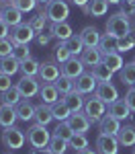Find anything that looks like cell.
<instances>
[{
    "mask_svg": "<svg viewBox=\"0 0 135 154\" xmlns=\"http://www.w3.org/2000/svg\"><path fill=\"white\" fill-rule=\"evenodd\" d=\"M51 136H53V134L47 130V125L33 123V125L27 130V144H29L33 150H37V152H45Z\"/></svg>",
    "mask_w": 135,
    "mask_h": 154,
    "instance_id": "cell-1",
    "label": "cell"
},
{
    "mask_svg": "<svg viewBox=\"0 0 135 154\" xmlns=\"http://www.w3.org/2000/svg\"><path fill=\"white\" fill-rule=\"evenodd\" d=\"M129 19H131V17L123 14L121 11L113 12L109 17V21H107V25H104V31L113 37H125L131 31V21H129Z\"/></svg>",
    "mask_w": 135,
    "mask_h": 154,
    "instance_id": "cell-2",
    "label": "cell"
},
{
    "mask_svg": "<svg viewBox=\"0 0 135 154\" xmlns=\"http://www.w3.org/2000/svg\"><path fill=\"white\" fill-rule=\"evenodd\" d=\"M45 14L51 23H63L70 17V4L66 0H49L45 4Z\"/></svg>",
    "mask_w": 135,
    "mask_h": 154,
    "instance_id": "cell-3",
    "label": "cell"
},
{
    "mask_svg": "<svg viewBox=\"0 0 135 154\" xmlns=\"http://www.w3.org/2000/svg\"><path fill=\"white\" fill-rule=\"evenodd\" d=\"M27 142V134H25L21 128H6V130L2 131V144H4V148H8V150H21Z\"/></svg>",
    "mask_w": 135,
    "mask_h": 154,
    "instance_id": "cell-4",
    "label": "cell"
},
{
    "mask_svg": "<svg viewBox=\"0 0 135 154\" xmlns=\"http://www.w3.org/2000/svg\"><path fill=\"white\" fill-rule=\"evenodd\" d=\"M107 109H109V105H107L102 99H98L96 95L86 99V103H84V113L92 119V123H98L100 119L104 117V115H107Z\"/></svg>",
    "mask_w": 135,
    "mask_h": 154,
    "instance_id": "cell-5",
    "label": "cell"
},
{
    "mask_svg": "<svg viewBox=\"0 0 135 154\" xmlns=\"http://www.w3.org/2000/svg\"><path fill=\"white\" fill-rule=\"evenodd\" d=\"M61 76V64L55 62V58L43 60L39 66V80L41 82H55Z\"/></svg>",
    "mask_w": 135,
    "mask_h": 154,
    "instance_id": "cell-6",
    "label": "cell"
},
{
    "mask_svg": "<svg viewBox=\"0 0 135 154\" xmlns=\"http://www.w3.org/2000/svg\"><path fill=\"white\" fill-rule=\"evenodd\" d=\"M16 86H19L23 99H33L41 91V80H39V76H21Z\"/></svg>",
    "mask_w": 135,
    "mask_h": 154,
    "instance_id": "cell-7",
    "label": "cell"
},
{
    "mask_svg": "<svg viewBox=\"0 0 135 154\" xmlns=\"http://www.w3.org/2000/svg\"><path fill=\"white\" fill-rule=\"evenodd\" d=\"M37 37V33L33 31V27L29 23H21L16 25V27H12V33H10V41L14 45H19V43H25V45H29L33 39Z\"/></svg>",
    "mask_w": 135,
    "mask_h": 154,
    "instance_id": "cell-8",
    "label": "cell"
},
{
    "mask_svg": "<svg viewBox=\"0 0 135 154\" xmlns=\"http://www.w3.org/2000/svg\"><path fill=\"white\" fill-rule=\"evenodd\" d=\"M119 140L117 136H107V134H98L96 138V150L98 154H119Z\"/></svg>",
    "mask_w": 135,
    "mask_h": 154,
    "instance_id": "cell-9",
    "label": "cell"
},
{
    "mask_svg": "<svg viewBox=\"0 0 135 154\" xmlns=\"http://www.w3.org/2000/svg\"><path fill=\"white\" fill-rule=\"evenodd\" d=\"M84 68H86V64L82 62V58H80V56H72L68 62L61 64V74L76 80L80 74H84Z\"/></svg>",
    "mask_w": 135,
    "mask_h": 154,
    "instance_id": "cell-10",
    "label": "cell"
},
{
    "mask_svg": "<svg viewBox=\"0 0 135 154\" xmlns=\"http://www.w3.org/2000/svg\"><path fill=\"white\" fill-rule=\"evenodd\" d=\"M68 123H70V128H72L76 134H86V131L90 130V125H92V119L88 117L84 111H76V113L70 115Z\"/></svg>",
    "mask_w": 135,
    "mask_h": 154,
    "instance_id": "cell-11",
    "label": "cell"
},
{
    "mask_svg": "<svg viewBox=\"0 0 135 154\" xmlns=\"http://www.w3.org/2000/svg\"><path fill=\"white\" fill-rule=\"evenodd\" d=\"M76 91L78 93H82V95H88V93H94L98 86V80L94 78V74L92 72H84V74H80L76 80Z\"/></svg>",
    "mask_w": 135,
    "mask_h": 154,
    "instance_id": "cell-12",
    "label": "cell"
},
{
    "mask_svg": "<svg viewBox=\"0 0 135 154\" xmlns=\"http://www.w3.org/2000/svg\"><path fill=\"white\" fill-rule=\"evenodd\" d=\"M94 95H96L98 99H102L107 105H110V103H115V101L119 99V91H117V86L113 82H98Z\"/></svg>",
    "mask_w": 135,
    "mask_h": 154,
    "instance_id": "cell-13",
    "label": "cell"
},
{
    "mask_svg": "<svg viewBox=\"0 0 135 154\" xmlns=\"http://www.w3.org/2000/svg\"><path fill=\"white\" fill-rule=\"evenodd\" d=\"M49 35L53 39H57V41H68L74 35V29L68 21H63V23H49Z\"/></svg>",
    "mask_w": 135,
    "mask_h": 154,
    "instance_id": "cell-14",
    "label": "cell"
},
{
    "mask_svg": "<svg viewBox=\"0 0 135 154\" xmlns=\"http://www.w3.org/2000/svg\"><path fill=\"white\" fill-rule=\"evenodd\" d=\"M107 113H110L113 117H117L119 121H125V119H131L133 115V111L129 109V105L125 103V99H117L115 103H110L109 105V109H107Z\"/></svg>",
    "mask_w": 135,
    "mask_h": 154,
    "instance_id": "cell-15",
    "label": "cell"
},
{
    "mask_svg": "<svg viewBox=\"0 0 135 154\" xmlns=\"http://www.w3.org/2000/svg\"><path fill=\"white\" fill-rule=\"evenodd\" d=\"M0 19L4 23H8L10 27H16V25L23 23V12L19 11L16 6H12V4H4L0 8Z\"/></svg>",
    "mask_w": 135,
    "mask_h": 154,
    "instance_id": "cell-16",
    "label": "cell"
},
{
    "mask_svg": "<svg viewBox=\"0 0 135 154\" xmlns=\"http://www.w3.org/2000/svg\"><path fill=\"white\" fill-rule=\"evenodd\" d=\"M98 130H100V134H107V136H117L119 130H121V121L117 117H113L110 113H107L98 121Z\"/></svg>",
    "mask_w": 135,
    "mask_h": 154,
    "instance_id": "cell-17",
    "label": "cell"
},
{
    "mask_svg": "<svg viewBox=\"0 0 135 154\" xmlns=\"http://www.w3.org/2000/svg\"><path fill=\"white\" fill-rule=\"evenodd\" d=\"M86 17H104L109 12V0H90L82 8Z\"/></svg>",
    "mask_w": 135,
    "mask_h": 154,
    "instance_id": "cell-18",
    "label": "cell"
},
{
    "mask_svg": "<svg viewBox=\"0 0 135 154\" xmlns=\"http://www.w3.org/2000/svg\"><path fill=\"white\" fill-rule=\"evenodd\" d=\"M16 109L12 105H4V103H0V128H12L14 123H16Z\"/></svg>",
    "mask_w": 135,
    "mask_h": 154,
    "instance_id": "cell-19",
    "label": "cell"
},
{
    "mask_svg": "<svg viewBox=\"0 0 135 154\" xmlns=\"http://www.w3.org/2000/svg\"><path fill=\"white\" fill-rule=\"evenodd\" d=\"M39 99H41V103H47V105H53L55 101H60V91L55 88V84H53V82H41Z\"/></svg>",
    "mask_w": 135,
    "mask_h": 154,
    "instance_id": "cell-20",
    "label": "cell"
},
{
    "mask_svg": "<svg viewBox=\"0 0 135 154\" xmlns=\"http://www.w3.org/2000/svg\"><path fill=\"white\" fill-rule=\"evenodd\" d=\"M78 35L82 37V41H84L86 48H98V43H100V31H98L96 27H92V25H88V27H84Z\"/></svg>",
    "mask_w": 135,
    "mask_h": 154,
    "instance_id": "cell-21",
    "label": "cell"
},
{
    "mask_svg": "<svg viewBox=\"0 0 135 154\" xmlns=\"http://www.w3.org/2000/svg\"><path fill=\"white\" fill-rule=\"evenodd\" d=\"M35 123H41V125H49L53 121V109L47 103H39L35 107Z\"/></svg>",
    "mask_w": 135,
    "mask_h": 154,
    "instance_id": "cell-22",
    "label": "cell"
},
{
    "mask_svg": "<svg viewBox=\"0 0 135 154\" xmlns=\"http://www.w3.org/2000/svg\"><path fill=\"white\" fill-rule=\"evenodd\" d=\"M68 150H70V142L60 138V136H51L47 148H45L47 154H68Z\"/></svg>",
    "mask_w": 135,
    "mask_h": 154,
    "instance_id": "cell-23",
    "label": "cell"
},
{
    "mask_svg": "<svg viewBox=\"0 0 135 154\" xmlns=\"http://www.w3.org/2000/svg\"><path fill=\"white\" fill-rule=\"evenodd\" d=\"M35 107L37 105H33L29 99H25V101H21L14 109H16V115H19L21 121H33V119H35Z\"/></svg>",
    "mask_w": 135,
    "mask_h": 154,
    "instance_id": "cell-24",
    "label": "cell"
},
{
    "mask_svg": "<svg viewBox=\"0 0 135 154\" xmlns=\"http://www.w3.org/2000/svg\"><path fill=\"white\" fill-rule=\"evenodd\" d=\"M0 72L8 74V76H14L16 72H21V62L12 54L10 56H4V58H0Z\"/></svg>",
    "mask_w": 135,
    "mask_h": 154,
    "instance_id": "cell-25",
    "label": "cell"
},
{
    "mask_svg": "<svg viewBox=\"0 0 135 154\" xmlns=\"http://www.w3.org/2000/svg\"><path fill=\"white\" fill-rule=\"evenodd\" d=\"M21 101H23V95H21V91H19V86H16V84H12L8 91L0 93V103H4V105L16 107Z\"/></svg>",
    "mask_w": 135,
    "mask_h": 154,
    "instance_id": "cell-26",
    "label": "cell"
},
{
    "mask_svg": "<svg viewBox=\"0 0 135 154\" xmlns=\"http://www.w3.org/2000/svg\"><path fill=\"white\" fill-rule=\"evenodd\" d=\"M117 140H119V144L125 146V148L135 146V128L133 125H121V130L117 134Z\"/></svg>",
    "mask_w": 135,
    "mask_h": 154,
    "instance_id": "cell-27",
    "label": "cell"
},
{
    "mask_svg": "<svg viewBox=\"0 0 135 154\" xmlns=\"http://www.w3.org/2000/svg\"><path fill=\"white\" fill-rule=\"evenodd\" d=\"M80 58H82V62L88 68H92V66H96V64L102 62V51H100V48H86Z\"/></svg>",
    "mask_w": 135,
    "mask_h": 154,
    "instance_id": "cell-28",
    "label": "cell"
},
{
    "mask_svg": "<svg viewBox=\"0 0 135 154\" xmlns=\"http://www.w3.org/2000/svg\"><path fill=\"white\" fill-rule=\"evenodd\" d=\"M51 109H53V119H57V121H68V119H70V115L74 113L63 99L55 101V103L51 105Z\"/></svg>",
    "mask_w": 135,
    "mask_h": 154,
    "instance_id": "cell-29",
    "label": "cell"
},
{
    "mask_svg": "<svg viewBox=\"0 0 135 154\" xmlns=\"http://www.w3.org/2000/svg\"><path fill=\"white\" fill-rule=\"evenodd\" d=\"M63 101L68 103V107L72 109L74 113L76 111H84V95L82 93H78V91H72V93H68V95H63Z\"/></svg>",
    "mask_w": 135,
    "mask_h": 154,
    "instance_id": "cell-30",
    "label": "cell"
},
{
    "mask_svg": "<svg viewBox=\"0 0 135 154\" xmlns=\"http://www.w3.org/2000/svg\"><path fill=\"white\" fill-rule=\"evenodd\" d=\"M47 21H49V19H47V14H45V8L41 6V8H39V11L29 19V25L33 27V31H35V33H43V29L47 27Z\"/></svg>",
    "mask_w": 135,
    "mask_h": 154,
    "instance_id": "cell-31",
    "label": "cell"
},
{
    "mask_svg": "<svg viewBox=\"0 0 135 154\" xmlns=\"http://www.w3.org/2000/svg\"><path fill=\"white\" fill-rule=\"evenodd\" d=\"M119 78L123 84L135 86V62H125V66L119 70Z\"/></svg>",
    "mask_w": 135,
    "mask_h": 154,
    "instance_id": "cell-32",
    "label": "cell"
},
{
    "mask_svg": "<svg viewBox=\"0 0 135 154\" xmlns=\"http://www.w3.org/2000/svg\"><path fill=\"white\" fill-rule=\"evenodd\" d=\"M102 64H107L113 72H119L125 66V62H123V56L119 51H109V54H104L102 56Z\"/></svg>",
    "mask_w": 135,
    "mask_h": 154,
    "instance_id": "cell-33",
    "label": "cell"
},
{
    "mask_svg": "<svg viewBox=\"0 0 135 154\" xmlns=\"http://www.w3.org/2000/svg\"><path fill=\"white\" fill-rule=\"evenodd\" d=\"M90 72L94 74V78H96L98 82H110V78H113V74H115V72L110 70L107 64H102V62L96 64V66H92V70H90Z\"/></svg>",
    "mask_w": 135,
    "mask_h": 154,
    "instance_id": "cell-34",
    "label": "cell"
},
{
    "mask_svg": "<svg viewBox=\"0 0 135 154\" xmlns=\"http://www.w3.org/2000/svg\"><path fill=\"white\" fill-rule=\"evenodd\" d=\"M39 66H41V62L31 56L25 62H21V74L23 76H39Z\"/></svg>",
    "mask_w": 135,
    "mask_h": 154,
    "instance_id": "cell-35",
    "label": "cell"
},
{
    "mask_svg": "<svg viewBox=\"0 0 135 154\" xmlns=\"http://www.w3.org/2000/svg\"><path fill=\"white\" fill-rule=\"evenodd\" d=\"M53 58H55L57 64H63V62H68V60L72 58V51H70L66 41H57V45L53 49Z\"/></svg>",
    "mask_w": 135,
    "mask_h": 154,
    "instance_id": "cell-36",
    "label": "cell"
},
{
    "mask_svg": "<svg viewBox=\"0 0 135 154\" xmlns=\"http://www.w3.org/2000/svg\"><path fill=\"white\" fill-rule=\"evenodd\" d=\"M53 84H55V88L60 91V95H68V93L76 91V82H74V78H68V76H63V74H61Z\"/></svg>",
    "mask_w": 135,
    "mask_h": 154,
    "instance_id": "cell-37",
    "label": "cell"
},
{
    "mask_svg": "<svg viewBox=\"0 0 135 154\" xmlns=\"http://www.w3.org/2000/svg\"><path fill=\"white\" fill-rule=\"evenodd\" d=\"M98 48H100V51H102V56H104V54H109V51H117V37L104 33V35L100 37Z\"/></svg>",
    "mask_w": 135,
    "mask_h": 154,
    "instance_id": "cell-38",
    "label": "cell"
},
{
    "mask_svg": "<svg viewBox=\"0 0 135 154\" xmlns=\"http://www.w3.org/2000/svg\"><path fill=\"white\" fill-rule=\"evenodd\" d=\"M66 43H68V48L72 51V56H82V51L86 49V45H84V41H82L80 35H72Z\"/></svg>",
    "mask_w": 135,
    "mask_h": 154,
    "instance_id": "cell-39",
    "label": "cell"
},
{
    "mask_svg": "<svg viewBox=\"0 0 135 154\" xmlns=\"http://www.w3.org/2000/svg\"><path fill=\"white\" fill-rule=\"evenodd\" d=\"M76 134V131L70 128V123L68 121H57V128L53 130V136H60V138H63V140H72V136Z\"/></svg>",
    "mask_w": 135,
    "mask_h": 154,
    "instance_id": "cell-40",
    "label": "cell"
},
{
    "mask_svg": "<svg viewBox=\"0 0 135 154\" xmlns=\"http://www.w3.org/2000/svg\"><path fill=\"white\" fill-rule=\"evenodd\" d=\"M10 4L16 6L21 12H33L39 2H37V0H10Z\"/></svg>",
    "mask_w": 135,
    "mask_h": 154,
    "instance_id": "cell-41",
    "label": "cell"
},
{
    "mask_svg": "<svg viewBox=\"0 0 135 154\" xmlns=\"http://www.w3.org/2000/svg\"><path fill=\"white\" fill-rule=\"evenodd\" d=\"M70 148L72 150H82V148H88V138H86V134H74L72 140H70Z\"/></svg>",
    "mask_w": 135,
    "mask_h": 154,
    "instance_id": "cell-42",
    "label": "cell"
},
{
    "mask_svg": "<svg viewBox=\"0 0 135 154\" xmlns=\"http://www.w3.org/2000/svg\"><path fill=\"white\" fill-rule=\"evenodd\" d=\"M12 56L19 60V62H25L27 58H31V49H29V45H25V43H19V45H14V49H12Z\"/></svg>",
    "mask_w": 135,
    "mask_h": 154,
    "instance_id": "cell-43",
    "label": "cell"
},
{
    "mask_svg": "<svg viewBox=\"0 0 135 154\" xmlns=\"http://www.w3.org/2000/svg\"><path fill=\"white\" fill-rule=\"evenodd\" d=\"M133 45H135V43L127 35H125V37H117V51H119V54L131 51V49H133Z\"/></svg>",
    "mask_w": 135,
    "mask_h": 154,
    "instance_id": "cell-44",
    "label": "cell"
},
{
    "mask_svg": "<svg viewBox=\"0 0 135 154\" xmlns=\"http://www.w3.org/2000/svg\"><path fill=\"white\" fill-rule=\"evenodd\" d=\"M12 49H14V43L10 41V37H6V39H0V58H4V56H10Z\"/></svg>",
    "mask_w": 135,
    "mask_h": 154,
    "instance_id": "cell-45",
    "label": "cell"
},
{
    "mask_svg": "<svg viewBox=\"0 0 135 154\" xmlns=\"http://www.w3.org/2000/svg\"><path fill=\"white\" fill-rule=\"evenodd\" d=\"M121 12L127 17H135V0H123L121 4Z\"/></svg>",
    "mask_w": 135,
    "mask_h": 154,
    "instance_id": "cell-46",
    "label": "cell"
},
{
    "mask_svg": "<svg viewBox=\"0 0 135 154\" xmlns=\"http://www.w3.org/2000/svg\"><path fill=\"white\" fill-rule=\"evenodd\" d=\"M125 103H127L129 109L135 113V86H129V91L125 93Z\"/></svg>",
    "mask_w": 135,
    "mask_h": 154,
    "instance_id": "cell-47",
    "label": "cell"
},
{
    "mask_svg": "<svg viewBox=\"0 0 135 154\" xmlns=\"http://www.w3.org/2000/svg\"><path fill=\"white\" fill-rule=\"evenodd\" d=\"M10 86H12V82H10V76H8V74H4V72H0V93L8 91Z\"/></svg>",
    "mask_w": 135,
    "mask_h": 154,
    "instance_id": "cell-48",
    "label": "cell"
},
{
    "mask_svg": "<svg viewBox=\"0 0 135 154\" xmlns=\"http://www.w3.org/2000/svg\"><path fill=\"white\" fill-rule=\"evenodd\" d=\"M10 33H12V27L0 19V39H6V37H10Z\"/></svg>",
    "mask_w": 135,
    "mask_h": 154,
    "instance_id": "cell-49",
    "label": "cell"
},
{
    "mask_svg": "<svg viewBox=\"0 0 135 154\" xmlns=\"http://www.w3.org/2000/svg\"><path fill=\"white\" fill-rule=\"evenodd\" d=\"M35 39H37V43H39L41 48H45V45H49V41H51L53 37L49 35V33H37Z\"/></svg>",
    "mask_w": 135,
    "mask_h": 154,
    "instance_id": "cell-50",
    "label": "cell"
},
{
    "mask_svg": "<svg viewBox=\"0 0 135 154\" xmlns=\"http://www.w3.org/2000/svg\"><path fill=\"white\" fill-rule=\"evenodd\" d=\"M76 154H98V150H92V148H82V150H78Z\"/></svg>",
    "mask_w": 135,
    "mask_h": 154,
    "instance_id": "cell-51",
    "label": "cell"
},
{
    "mask_svg": "<svg viewBox=\"0 0 135 154\" xmlns=\"http://www.w3.org/2000/svg\"><path fill=\"white\" fill-rule=\"evenodd\" d=\"M90 0H72V4H76V6H80V8H84L86 4H88Z\"/></svg>",
    "mask_w": 135,
    "mask_h": 154,
    "instance_id": "cell-52",
    "label": "cell"
},
{
    "mask_svg": "<svg viewBox=\"0 0 135 154\" xmlns=\"http://www.w3.org/2000/svg\"><path fill=\"white\" fill-rule=\"evenodd\" d=\"M127 37H129V39H131V41L135 43V27H131V31L127 33Z\"/></svg>",
    "mask_w": 135,
    "mask_h": 154,
    "instance_id": "cell-53",
    "label": "cell"
},
{
    "mask_svg": "<svg viewBox=\"0 0 135 154\" xmlns=\"http://www.w3.org/2000/svg\"><path fill=\"white\" fill-rule=\"evenodd\" d=\"M123 0H109V4H121Z\"/></svg>",
    "mask_w": 135,
    "mask_h": 154,
    "instance_id": "cell-54",
    "label": "cell"
},
{
    "mask_svg": "<svg viewBox=\"0 0 135 154\" xmlns=\"http://www.w3.org/2000/svg\"><path fill=\"white\" fill-rule=\"evenodd\" d=\"M0 4L4 6V4H10V0H0Z\"/></svg>",
    "mask_w": 135,
    "mask_h": 154,
    "instance_id": "cell-55",
    "label": "cell"
},
{
    "mask_svg": "<svg viewBox=\"0 0 135 154\" xmlns=\"http://www.w3.org/2000/svg\"><path fill=\"white\" fill-rule=\"evenodd\" d=\"M37 2H41V4H47L49 0H37Z\"/></svg>",
    "mask_w": 135,
    "mask_h": 154,
    "instance_id": "cell-56",
    "label": "cell"
},
{
    "mask_svg": "<svg viewBox=\"0 0 135 154\" xmlns=\"http://www.w3.org/2000/svg\"><path fill=\"white\" fill-rule=\"evenodd\" d=\"M133 154H135V146H133Z\"/></svg>",
    "mask_w": 135,
    "mask_h": 154,
    "instance_id": "cell-57",
    "label": "cell"
},
{
    "mask_svg": "<svg viewBox=\"0 0 135 154\" xmlns=\"http://www.w3.org/2000/svg\"><path fill=\"white\" fill-rule=\"evenodd\" d=\"M133 62H135V60H133Z\"/></svg>",
    "mask_w": 135,
    "mask_h": 154,
    "instance_id": "cell-58",
    "label": "cell"
},
{
    "mask_svg": "<svg viewBox=\"0 0 135 154\" xmlns=\"http://www.w3.org/2000/svg\"><path fill=\"white\" fill-rule=\"evenodd\" d=\"M133 19H135V17H133Z\"/></svg>",
    "mask_w": 135,
    "mask_h": 154,
    "instance_id": "cell-59",
    "label": "cell"
}]
</instances>
